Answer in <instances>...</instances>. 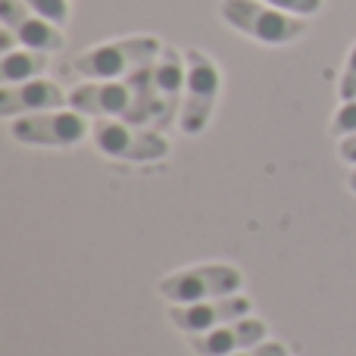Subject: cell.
Here are the masks:
<instances>
[{"label": "cell", "instance_id": "cell-1", "mask_svg": "<svg viewBox=\"0 0 356 356\" xmlns=\"http://www.w3.org/2000/svg\"><path fill=\"white\" fill-rule=\"evenodd\" d=\"M160 54H163V44L156 41V38L138 35V38L110 41V44L85 50L81 56L72 60V69L94 81H116V79H129L131 72L156 63Z\"/></svg>", "mask_w": 356, "mask_h": 356}, {"label": "cell", "instance_id": "cell-2", "mask_svg": "<svg viewBox=\"0 0 356 356\" xmlns=\"http://www.w3.org/2000/svg\"><path fill=\"white\" fill-rule=\"evenodd\" d=\"M222 19L259 44H291L307 31L300 16L282 13L266 0H222Z\"/></svg>", "mask_w": 356, "mask_h": 356}, {"label": "cell", "instance_id": "cell-3", "mask_svg": "<svg viewBox=\"0 0 356 356\" xmlns=\"http://www.w3.org/2000/svg\"><path fill=\"white\" fill-rule=\"evenodd\" d=\"M244 275L238 266L228 263H209V266H191V269L172 272L160 282V294L169 303H203L216 300V297H232L241 291Z\"/></svg>", "mask_w": 356, "mask_h": 356}, {"label": "cell", "instance_id": "cell-4", "mask_svg": "<svg viewBox=\"0 0 356 356\" xmlns=\"http://www.w3.org/2000/svg\"><path fill=\"white\" fill-rule=\"evenodd\" d=\"M91 141L100 154L129 163H154L169 154V141L156 129L129 125L122 119H97L91 125Z\"/></svg>", "mask_w": 356, "mask_h": 356}, {"label": "cell", "instance_id": "cell-5", "mask_svg": "<svg viewBox=\"0 0 356 356\" xmlns=\"http://www.w3.org/2000/svg\"><path fill=\"white\" fill-rule=\"evenodd\" d=\"M184 60H188V85H184V104L178 113V125H181L184 135H200L209 125V116H213L222 79L216 63L203 50H188Z\"/></svg>", "mask_w": 356, "mask_h": 356}, {"label": "cell", "instance_id": "cell-6", "mask_svg": "<svg viewBox=\"0 0 356 356\" xmlns=\"http://www.w3.org/2000/svg\"><path fill=\"white\" fill-rule=\"evenodd\" d=\"M10 135L13 141L31 144V147H72L91 135V125L79 110H50L13 119Z\"/></svg>", "mask_w": 356, "mask_h": 356}, {"label": "cell", "instance_id": "cell-7", "mask_svg": "<svg viewBox=\"0 0 356 356\" xmlns=\"http://www.w3.org/2000/svg\"><path fill=\"white\" fill-rule=\"evenodd\" d=\"M150 81H154V97H156V131H166L175 122L178 106L184 104V85H188V60L172 47H163L156 63L150 66Z\"/></svg>", "mask_w": 356, "mask_h": 356}, {"label": "cell", "instance_id": "cell-8", "mask_svg": "<svg viewBox=\"0 0 356 356\" xmlns=\"http://www.w3.org/2000/svg\"><path fill=\"white\" fill-rule=\"evenodd\" d=\"M0 22H3V29L10 31L22 47L56 54V50H63V44H66L60 25L38 16L25 0H0Z\"/></svg>", "mask_w": 356, "mask_h": 356}, {"label": "cell", "instance_id": "cell-9", "mask_svg": "<svg viewBox=\"0 0 356 356\" xmlns=\"http://www.w3.org/2000/svg\"><path fill=\"white\" fill-rule=\"evenodd\" d=\"M250 297H216V300H203V303H184V307L169 309V319L175 322V328H181L184 334H203L222 328L234 319H247L250 316Z\"/></svg>", "mask_w": 356, "mask_h": 356}, {"label": "cell", "instance_id": "cell-10", "mask_svg": "<svg viewBox=\"0 0 356 356\" xmlns=\"http://www.w3.org/2000/svg\"><path fill=\"white\" fill-rule=\"evenodd\" d=\"M266 322L263 319H234L222 328L203 334H188V344L197 356H232L241 350H250V347L263 344L266 341Z\"/></svg>", "mask_w": 356, "mask_h": 356}, {"label": "cell", "instance_id": "cell-11", "mask_svg": "<svg viewBox=\"0 0 356 356\" xmlns=\"http://www.w3.org/2000/svg\"><path fill=\"white\" fill-rule=\"evenodd\" d=\"M69 104V94H63L60 85L44 79H31L22 85H3L0 91V116H31V113H50L63 110Z\"/></svg>", "mask_w": 356, "mask_h": 356}, {"label": "cell", "instance_id": "cell-12", "mask_svg": "<svg viewBox=\"0 0 356 356\" xmlns=\"http://www.w3.org/2000/svg\"><path fill=\"white\" fill-rule=\"evenodd\" d=\"M69 106L97 119H129L131 88L129 81H91L69 94Z\"/></svg>", "mask_w": 356, "mask_h": 356}, {"label": "cell", "instance_id": "cell-13", "mask_svg": "<svg viewBox=\"0 0 356 356\" xmlns=\"http://www.w3.org/2000/svg\"><path fill=\"white\" fill-rule=\"evenodd\" d=\"M47 63L50 56L44 50H31V47L10 50L0 60V79H3V85H22V81L38 79L47 69Z\"/></svg>", "mask_w": 356, "mask_h": 356}, {"label": "cell", "instance_id": "cell-14", "mask_svg": "<svg viewBox=\"0 0 356 356\" xmlns=\"http://www.w3.org/2000/svg\"><path fill=\"white\" fill-rule=\"evenodd\" d=\"M25 3H29L38 16L50 19V22L60 25V29L69 22V3L66 0H25Z\"/></svg>", "mask_w": 356, "mask_h": 356}, {"label": "cell", "instance_id": "cell-15", "mask_svg": "<svg viewBox=\"0 0 356 356\" xmlns=\"http://www.w3.org/2000/svg\"><path fill=\"white\" fill-rule=\"evenodd\" d=\"M332 131L341 135V138L356 135V97L341 104V110L334 113V119H332Z\"/></svg>", "mask_w": 356, "mask_h": 356}, {"label": "cell", "instance_id": "cell-16", "mask_svg": "<svg viewBox=\"0 0 356 356\" xmlns=\"http://www.w3.org/2000/svg\"><path fill=\"white\" fill-rule=\"evenodd\" d=\"M266 3L282 13H291V16H313L322 10V0H266Z\"/></svg>", "mask_w": 356, "mask_h": 356}, {"label": "cell", "instance_id": "cell-17", "mask_svg": "<svg viewBox=\"0 0 356 356\" xmlns=\"http://www.w3.org/2000/svg\"><path fill=\"white\" fill-rule=\"evenodd\" d=\"M338 94H341V104L356 97V44L350 47V56H347V66H344V75H341Z\"/></svg>", "mask_w": 356, "mask_h": 356}, {"label": "cell", "instance_id": "cell-18", "mask_svg": "<svg viewBox=\"0 0 356 356\" xmlns=\"http://www.w3.org/2000/svg\"><path fill=\"white\" fill-rule=\"evenodd\" d=\"M232 356H288V347L278 344V341H269V344H257V347H250V350H241Z\"/></svg>", "mask_w": 356, "mask_h": 356}, {"label": "cell", "instance_id": "cell-19", "mask_svg": "<svg viewBox=\"0 0 356 356\" xmlns=\"http://www.w3.org/2000/svg\"><path fill=\"white\" fill-rule=\"evenodd\" d=\"M338 154H341V160H344V163H356V135L341 138Z\"/></svg>", "mask_w": 356, "mask_h": 356}, {"label": "cell", "instance_id": "cell-20", "mask_svg": "<svg viewBox=\"0 0 356 356\" xmlns=\"http://www.w3.org/2000/svg\"><path fill=\"white\" fill-rule=\"evenodd\" d=\"M347 184H350V191H353V194H356V169H353V172H350V178H347Z\"/></svg>", "mask_w": 356, "mask_h": 356}]
</instances>
